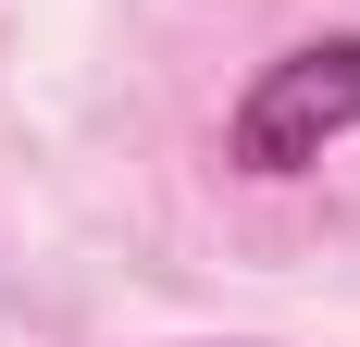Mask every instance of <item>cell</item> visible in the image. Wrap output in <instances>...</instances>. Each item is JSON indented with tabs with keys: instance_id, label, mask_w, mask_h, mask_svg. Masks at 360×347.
<instances>
[{
	"instance_id": "1",
	"label": "cell",
	"mask_w": 360,
	"mask_h": 347,
	"mask_svg": "<svg viewBox=\"0 0 360 347\" xmlns=\"http://www.w3.org/2000/svg\"><path fill=\"white\" fill-rule=\"evenodd\" d=\"M348 124H360V37H311V50H286V63L249 74L224 149L249 174H298V162H323Z\"/></svg>"
}]
</instances>
